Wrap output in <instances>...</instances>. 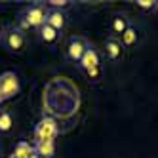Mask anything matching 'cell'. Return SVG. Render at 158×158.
Returning a JSON list of instances; mask_svg holds the SVG:
<instances>
[{"mask_svg":"<svg viewBox=\"0 0 158 158\" xmlns=\"http://www.w3.org/2000/svg\"><path fill=\"white\" fill-rule=\"evenodd\" d=\"M86 50H88L86 38H82V36H71L69 42H67V59L74 61V63L76 61L80 63V59H82V55H84Z\"/></svg>","mask_w":158,"mask_h":158,"instance_id":"5b68a950","label":"cell"},{"mask_svg":"<svg viewBox=\"0 0 158 158\" xmlns=\"http://www.w3.org/2000/svg\"><path fill=\"white\" fill-rule=\"evenodd\" d=\"M0 35H2V27H0Z\"/></svg>","mask_w":158,"mask_h":158,"instance_id":"44dd1931","label":"cell"},{"mask_svg":"<svg viewBox=\"0 0 158 158\" xmlns=\"http://www.w3.org/2000/svg\"><path fill=\"white\" fill-rule=\"evenodd\" d=\"M137 6L141 10H151V8H154V2H152V0H139Z\"/></svg>","mask_w":158,"mask_h":158,"instance_id":"2e32d148","label":"cell"},{"mask_svg":"<svg viewBox=\"0 0 158 158\" xmlns=\"http://www.w3.org/2000/svg\"><path fill=\"white\" fill-rule=\"evenodd\" d=\"M10 158H17V156H14V154H12V156H10Z\"/></svg>","mask_w":158,"mask_h":158,"instance_id":"ffe728a7","label":"cell"},{"mask_svg":"<svg viewBox=\"0 0 158 158\" xmlns=\"http://www.w3.org/2000/svg\"><path fill=\"white\" fill-rule=\"evenodd\" d=\"M105 53L110 61H116L122 55V44L116 36H110V38L105 40Z\"/></svg>","mask_w":158,"mask_h":158,"instance_id":"ba28073f","label":"cell"},{"mask_svg":"<svg viewBox=\"0 0 158 158\" xmlns=\"http://www.w3.org/2000/svg\"><path fill=\"white\" fill-rule=\"evenodd\" d=\"M2 101H4V97H2V94H0V103H2Z\"/></svg>","mask_w":158,"mask_h":158,"instance_id":"d6986e66","label":"cell"},{"mask_svg":"<svg viewBox=\"0 0 158 158\" xmlns=\"http://www.w3.org/2000/svg\"><path fill=\"white\" fill-rule=\"evenodd\" d=\"M80 67L88 73L89 78H94V80L99 78V55L94 46H88V50L84 52L82 59H80Z\"/></svg>","mask_w":158,"mask_h":158,"instance_id":"277c9868","label":"cell"},{"mask_svg":"<svg viewBox=\"0 0 158 158\" xmlns=\"http://www.w3.org/2000/svg\"><path fill=\"white\" fill-rule=\"evenodd\" d=\"M46 14L48 10L42 4H32L27 6L23 12L19 14V29H31V27H42L46 23Z\"/></svg>","mask_w":158,"mask_h":158,"instance_id":"6da1fadb","label":"cell"},{"mask_svg":"<svg viewBox=\"0 0 158 158\" xmlns=\"http://www.w3.org/2000/svg\"><path fill=\"white\" fill-rule=\"evenodd\" d=\"M14 128V116L10 110H0V133H8Z\"/></svg>","mask_w":158,"mask_h":158,"instance_id":"4fadbf2b","label":"cell"},{"mask_svg":"<svg viewBox=\"0 0 158 158\" xmlns=\"http://www.w3.org/2000/svg\"><path fill=\"white\" fill-rule=\"evenodd\" d=\"M38 35H40V38L44 40V42H46V44H53L55 40H57V31H55V29H52L48 23H44L40 29H38Z\"/></svg>","mask_w":158,"mask_h":158,"instance_id":"8fae6325","label":"cell"},{"mask_svg":"<svg viewBox=\"0 0 158 158\" xmlns=\"http://www.w3.org/2000/svg\"><path fill=\"white\" fill-rule=\"evenodd\" d=\"M0 42L2 46L14 53H21L25 50V35L19 27H14V25H8L6 29H2V35H0Z\"/></svg>","mask_w":158,"mask_h":158,"instance_id":"7a4b0ae2","label":"cell"},{"mask_svg":"<svg viewBox=\"0 0 158 158\" xmlns=\"http://www.w3.org/2000/svg\"><path fill=\"white\" fill-rule=\"evenodd\" d=\"M46 23L55 29V31H63L65 23H67V15L63 14V10H48V14H46Z\"/></svg>","mask_w":158,"mask_h":158,"instance_id":"52a82bcc","label":"cell"},{"mask_svg":"<svg viewBox=\"0 0 158 158\" xmlns=\"http://www.w3.org/2000/svg\"><path fill=\"white\" fill-rule=\"evenodd\" d=\"M57 133H59L57 124H55L52 118H44V120L38 122V126H36V143H40V141H53Z\"/></svg>","mask_w":158,"mask_h":158,"instance_id":"8992f818","label":"cell"},{"mask_svg":"<svg viewBox=\"0 0 158 158\" xmlns=\"http://www.w3.org/2000/svg\"><path fill=\"white\" fill-rule=\"evenodd\" d=\"M32 154H35V147H31L27 141H19L15 145L14 156H17V158H31Z\"/></svg>","mask_w":158,"mask_h":158,"instance_id":"7c38bea8","label":"cell"},{"mask_svg":"<svg viewBox=\"0 0 158 158\" xmlns=\"http://www.w3.org/2000/svg\"><path fill=\"white\" fill-rule=\"evenodd\" d=\"M48 6H50V10H63L69 6V2L67 0H52V2H48Z\"/></svg>","mask_w":158,"mask_h":158,"instance_id":"9a60e30c","label":"cell"},{"mask_svg":"<svg viewBox=\"0 0 158 158\" xmlns=\"http://www.w3.org/2000/svg\"><path fill=\"white\" fill-rule=\"evenodd\" d=\"M35 152L40 158H52L53 152H55V145H53V141H40L35 147Z\"/></svg>","mask_w":158,"mask_h":158,"instance_id":"30bf717a","label":"cell"},{"mask_svg":"<svg viewBox=\"0 0 158 158\" xmlns=\"http://www.w3.org/2000/svg\"><path fill=\"white\" fill-rule=\"evenodd\" d=\"M154 8H156V14H158V2H154Z\"/></svg>","mask_w":158,"mask_h":158,"instance_id":"ac0fdd59","label":"cell"},{"mask_svg":"<svg viewBox=\"0 0 158 158\" xmlns=\"http://www.w3.org/2000/svg\"><path fill=\"white\" fill-rule=\"evenodd\" d=\"M137 36H139L137 29L130 25V27H128V29H126V31H124L122 35H120V44H122L124 48H131L133 44L137 42Z\"/></svg>","mask_w":158,"mask_h":158,"instance_id":"9c48e42d","label":"cell"},{"mask_svg":"<svg viewBox=\"0 0 158 158\" xmlns=\"http://www.w3.org/2000/svg\"><path fill=\"white\" fill-rule=\"evenodd\" d=\"M19 78L15 73L12 71H8V73H2L0 74V94H2L4 99H10V97H14L19 94Z\"/></svg>","mask_w":158,"mask_h":158,"instance_id":"3957f363","label":"cell"},{"mask_svg":"<svg viewBox=\"0 0 158 158\" xmlns=\"http://www.w3.org/2000/svg\"><path fill=\"white\" fill-rule=\"evenodd\" d=\"M31 158H40V156H38V154H36V152H35V154H32V156H31Z\"/></svg>","mask_w":158,"mask_h":158,"instance_id":"e0dca14e","label":"cell"},{"mask_svg":"<svg viewBox=\"0 0 158 158\" xmlns=\"http://www.w3.org/2000/svg\"><path fill=\"white\" fill-rule=\"evenodd\" d=\"M128 27H130V23H128L126 15H124V14H118V15H114V19H112V31H114L116 35H122V32L126 31Z\"/></svg>","mask_w":158,"mask_h":158,"instance_id":"5bb4252c","label":"cell"}]
</instances>
